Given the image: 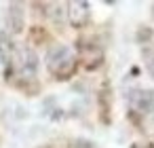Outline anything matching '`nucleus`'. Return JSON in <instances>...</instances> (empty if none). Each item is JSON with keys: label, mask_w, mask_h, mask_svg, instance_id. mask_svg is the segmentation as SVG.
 <instances>
[{"label": "nucleus", "mask_w": 154, "mask_h": 148, "mask_svg": "<svg viewBox=\"0 0 154 148\" xmlns=\"http://www.w3.org/2000/svg\"><path fill=\"white\" fill-rule=\"evenodd\" d=\"M11 66L15 68V72L23 78V80H34L36 72H38V55L32 51V49H15V55H13V61Z\"/></svg>", "instance_id": "obj_2"}, {"label": "nucleus", "mask_w": 154, "mask_h": 148, "mask_svg": "<svg viewBox=\"0 0 154 148\" xmlns=\"http://www.w3.org/2000/svg\"><path fill=\"white\" fill-rule=\"evenodd\" d=\"M80 55H82V59H85V64H87L89 70L97 68L103 61V51L97 45H85V43H80Z\"/></svg>", "instance_id": "obj_6"}, {"label": "nucleus", "mask_w": 154, "mask_h": 148, "mask_svg": "<svg viewBox=\"0 0 154 148\" xmlns=\"http://www.w3.org/2000/svg\"><path fill=\"white\" fill-rule=\"evenodd\" d=\"M74 148H97V146H95L93 142H89V140H76Z\"/></svg>", "instance_id": "obj_9"}, {"label": "nucleus", "mask_w": 154, "mask_h": 148, "mask_svg": "<svg viewBox=\"0 0 154 148\" xmlns=\"http://www.w3.org/2000/svg\"><path fill=\"white\" fill-rule=\"evenodd\" d=\"M143 36H146V38H150V36H152V32H150V30H139V34H137V38L141 40Z\"/></svg>", "instance_id": "obj_10"}, {"label": "nucleus", "mask_w": 154, "mask_h": 148, "mask_svg": "<svg viewBox=\"0 0 154 148\" xmlns=\"http://www.w3.org/2000/svg\"><path fill=\"white\" fill-rule=\"evenodd\" d=\"M141 57H143V66H146L148 74L154 78V45H146L141 49Z\"/></svg>", "instance_id": "obj_8"}, {"label": "nucleus", "mask_w": 154, "mask_h": 148, "mask_svg": "<svg viewBox=\"0 0 154 148\" xmlns=\"http://www.w3.org/2000/svg\"><path fill=\"white\" fill-rule=\"evenodd\" d=\"M91 11H89V2H82V0H76V2L68 5V19L74 28H85L89 24Z\"/></svg>", "instance_id": "obj_4"}, {"label": "nucleus", "mask_w": 154, "mask_h": 148, "mask_svg": "<svg viewBox=\"0 0 154 148\" xmlns=\"http://www.w3.org/2000/svg\"><path fill=\"white\" fill-rule=\"evenodd\" d=\"M13 55H15V45H13L9 32H0V64L11 66Z\"/></svg>", "instance_id": "obj_7"}, {"label": "nucleus", "mask_w": 154, "mask_h": 148, "mask_svg": "<svg viewBox=\"0 0 154 148\" xmlns=\"http://www.w3.org/2000/svg\"><path fill=\"white\" fill-rule=\"evenodd\" d=\"M42 148H49V146H42Z\"/></svg>", "instance_id": "obj_11"}, {"label": "nucleus", "mask_w": 154, "mask_h": 148, "mask_svg": "<svg viewBox=\"0 0 154 148\" xmlns=\"http://www.w3.org/2000/svg\"><path fill=\"white\" fill-rule=\"evenodd\" d=\"M23 26H26L23 7L19 2H11L9 11H7V28H9V32L11 34H19V32H23Z\"/></svg>", "instance_id": "obj_5"}, {"label": "nucleus", "mask_w": 154, "mask_h": 148, "mask_svg": "<svg viewBox=\"0 0 154 148\" xmlns=\"http://www.w3.org/2000/svg\"><path fill=\"white\" fill-rule=\"evenodd\" d=\"M76 55L70 47L66 45H55L47 53V70L57 78V80H68L76 72Z\"/></svg>", "instance_id": "obj_1"}, {"label": "nucleus", "mask_w": 154, "mask_h": 148, "mask_svg": "<svg viewBox=\"0 0 154 148\" xmlns=\"http://www.w3.org/2000/svg\"><path fill=\"white\" fill-rule=\"evenodd\" d=\"M129 106L133 112L141 114V116H150L154 114V91L152 89H133L129 95Z\"/></svg>", "instance_id": "obj_3"}]
</instances>
